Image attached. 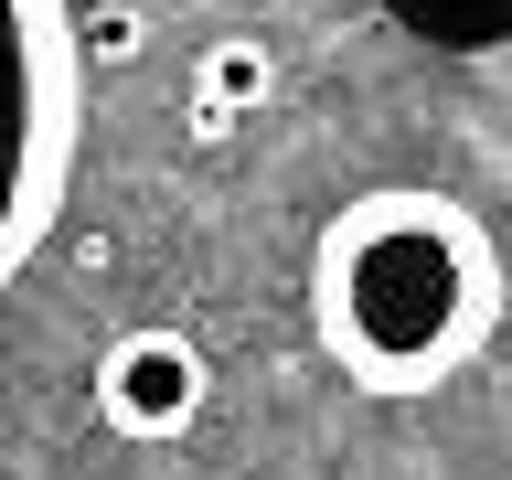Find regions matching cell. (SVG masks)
<instances>
[{"label":"cell","instance_id":"8992f818","mask_svg":"<svg viewBox=\"0 0 512 480\" xmlns=\"http://www.w3.org/2000/svg\"><path fill=\"white\" fill-rule=\"evenodd\" d=\"M150 54V11L139 0H86L75 11V64L86 75H118V64H139Z\"/></svg>","mask_w":512,"mask_h":480},{"label":"cell","instance_id":"5b68a950","mask_svg":"<svg viewBox=\"0 0 512 480\" xmlns=\"http://www.w3.org/2000/svg\"><path fill=\"white\" fill-rule=\"evenodd\" d=\"M384 22L416 32L427 54H491L512 43V0H384Z\"/></svg>","mask_w":512,"mask_h":480},{"label":"cell","instance_id":"6da1fadb","mask_svg":"<svg viewBox=\"0 0 512 480\" xmlns=\"http://www.w3.org/2000/svg\"><path fill=\"white\" fill-rule=\"evenodd\" d=\"M502 320V246L459 192L374 182L310 246V331L363 395H438Z\"/></svg>","mask_w":512,"mask_h":480},{"label":"cell","instance_id":"7a4b0ae2","mask_svg":"<svg viewBox=\"0 0 512 480\" xmlns=\"http://www.w3.org/2000/svg\"><path fill=\"white\" fill-rule=\"evenodd\" d=\"M75 0H0V288L43 246L75 171Z\"/></svg>","mask_w":512,"mask_h":480},{"label":"cell","instance_id":"3957f363","mask_svg":"<svg viewBox=\"0 0 512 480\" xmlns=\"http://www.w3.org/2000/svg\"><path fill=\"white\" fill-rule=\"evenodd\" d=\"M203 406H214V363L171 320H139V331H118V342L96 352V427L107 438L160 448V438H182Z\"/></svg>","mask_w":512,"mask_h":480},{"label":"cell","instance_id":"277c9868","mask_svg":"<svg viewBox=\"0 0 512 480\" xmlns=\"http://www.w3.org/2000/svg\"><path fill=\"white\" fill-rule=\"evenodd\" d=\"M267 96H278V54H267L256 32L203 43V64H192V107H203V128H235L246 107H267Z\"/></svg>","mask_w":512,"mask_h":480}]
</instances>
